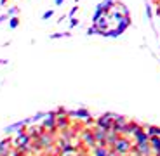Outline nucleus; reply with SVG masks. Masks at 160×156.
Returning a JSON list of instances; mask_svg holds the SVG:
<instances>
[{
    "instance_id": "f03ea898",
    "label": "nucleus",
    "mask_w": 160,
    "mask_h": 156,
    "mask_svg": "<svg viewBox=\"0 0 160 156\" xmlns=\"http://www.w3.org/2000/svg\"><path fill=\"white\" fill-rule=\"evenodd\" d=\"M32 135H30L28 132H23V134H18L16 139L12 140V144H14V148L21 149V151L26 154V153L32 151Z\"/></svg>"
},
{
    "instance_id": "412c9836",
    "label": "nucleus",
    "mask_w": 160,
    "mask_h": 156,
    "mask_svg": "<svg viewBox=\"0 0 160 156\" xmlns=\"http://www.w3.org/2000/svg\"><path fill=\"white\" fill-rule=\"evenodd\" d=\"M18 26H19V17H18V16L9 17V28H11V30H16Z\"/></svg>"
},
{
    "instance_id": "f704fd0d",
    "label": "nucleus",
    "mask_w": 160,
    "mask_h": 156,
    "mask_svg": "<svg viewBox=\"0 0 160 156\" xmlns=\"http://www.w3.org/2000/svg\"><path fill=\"white\" fill-rule=\"evenodd\" d=\"M75 2H80V0H75Z\"/></svg>"
},
{
    "instance_id": "7c9ffc66",
    "label": "nucleus",
    "mask_w": 160,
    "mask_h": 156,
    "mask_svg": "<svg viewBox=\"0 0 160 156\" xmlns=\"http://www.w3.org/2000/svg\"><path fill=\"white\" fill-rule=\"evenodd\" d=\"M7 63H9L7 59H0V64H7Z\"/></svg>"
},
{
    "instance_id": "4be33fe9",
    "label": "nucleus",
    "mask_w": 160,
    "mask_h": 156,
    "mask_svg": "<svg viewBox=\"0 0 160 156\" xmlns=\"http://www.w3.org/2000/svg\"><path fill=\"white\" fill-rule=\"evenodd\" d=\"M47 115V113H37L35 116H32V118H30V123H35V121H40V120H44V116Z\"/></svg>"
},
{
    "instance_id": "2eb2a0df",
    "label": "nucleus",
    "mask_w": 160,
    "mask_h": 156,
    "mask_svg": "<svg viewBox=\"0 0 160 156\" xmlns=\"http://www.w3.org/2000/svg\"><path fill=\"white\" fill-rule=\"evenodd\" d=\"M131 23H132V21H131V16H124L122 19L118 21V23H117V30H118L120 33H124L125 30L131 26Z\"/></svg>"
},
{
    "instance_id": "473e14b6",
    "label": "nucleus",
    "mask_w": 160,
    "mask_h": 156,
    "mask_svg": "<svg viewBox=\"0 0 160 156\" xmlns=\"http://www.w3.org/2000/svg\"><path fill=\"white\" fill-rule=\"evenodd\" d=\"M7 2H9V0H0V5H5Z\"/></svg>"
},
{
    "instance_id": "b1692460",
    "label": "nucleus",
    "mask_w": 160,
    "mask_h": 156,
    "mask_svg": "<svg viewBox=\"0 0 160 156\" xmlns=\"http://www.w3.org/2000/svg\"><path fill=\"white\" fill-rule=\"evenodd\" d=\"M87 35H99V30H98L96 24H92L91 28H87Z\"/></svg>"
},
{
    "instance_id": "f3484780",
    "label": "nucleus",
    "mask_w": 160,
    "mask_h": 156,
    "mask_svg": "<svg viewBox=\"0 0 160 156\" xmlns=\"http://www.w3.org/2000/svg\"><path fill=\"white\" fill-rule=\"evenodd\" d=\"M118 135H120V134L117 132V130L110 128V130H108V134H106V146H112L113 142H115V140L118 139Z\"/></svg>"
},
{
    "instance_id": "20e7f679",
    "label": "nucleus",
    "mask_w": 160,
    "mask_h": 156,
    "mask_svg": "<svg viewBox=\"0 0 160 156\" xmlns=\"http://www.w3.org/2000/svg\"><path fill=\"white\" fill-rule=\"evenodd\" d=\"M113 120H115V115H113V113H104V115L98 116L96 120H94V123H96L98 127L104 128V130H110V128L113 127Z\"/></svg>"
},
{
    "instance_id": "a878e982",
    "label": "nucleus",
    "mask_w": 160,
    "mask_h": 156,
    "mask_svg": "<svg viewBox=\"0 0 160 156\" xmlns=\"http://www.w3.org/2000/svg\"><path fill=\"white\" fill-rule=\"evenodd\" d=\"M18 12H19V9H18L16 5H14V7H11V9L7 11V16H9V17H12V16H18Z\"/></svg>"
},
{
    "instance_id": "39448f33",
    "label": "nucleus",
    "mask_w": 160,
    "mask_h": 156,
    "mask_svg": "<svg viewBox=\"0 0 160 156\" xmlns=\"http://www.w3.org/2000/svg\"><path fill=\"white\" fill-rule=\"evenodd\" d=\"M80 139H82V144H84L85 148H96L98 146L92 128H84V130L80 132Z\"/></svg>"
},
{
    "instance_id": "1a4fd4ad",
    "label": "nucleus",
    "mask_w": 160,
    "mask_h": 156,
    "mask_svg": "<svg viewBox=\"0 0 160 156\" xmlns=\"http://www.w3.org/2000/svg\"><path fill=\"white\" fill-rule=\"evenodd\" d=\"M12 149H14V144H12L11 137H5L0 140V156H9Z\"/></svg>"
},
{
    "instance_id": "2f4dec72",
    "label": "nucleus",
    "mask_w": 160,
    "mask_h": 156,
    "mask_svg": "<svg viewBox=\"0 0 160 156\" xmlns=\"http://www.w3.org/2000/svg\"><path fill=\"white\" fill-rule=\"evenodd\" d=\"M75 156H87L85 153H75Z\"/></svg>"
},
{
    "instance_id": "c756f323",
    "label": "nucleus",
    "mask_w": 160,
    "mask_h": 156,
    "mask_svg": "<svg viewBox=\"0 0 160 156\" xmlns=\"http://www.w3.org/2000/svg\"><path fill=\"white\" fill-rule=\"evenodd\" d=\"M64 2H66V0H54V5H58V7H59V5H63Z\"/></svg>"
},
{
    "instance_id": "f257e3e1",
    "label": "nucleus",
    "mask_w": 160,
    "mask_h": 156,
    "mask_svg": "<svg viewBox=\"0 0 160 156\" xmlns=\"http://www.w3.org/2000/svg\"><path fill=\"white\" fill-rule=\"evenodd\" d=\"M110 148L115 149L118 156H127V154H131V153H132V148H134V144H131V139H129L127 135H122V134H120L118 139H117L115 142L110 146Z\"/></svg>"
},
{
    "instance_id": "cd10ccee",
    "label": "nucleus",
    "mask_w": 160,
    "mask_h": 156,
    "mask_svg": "<svg viewBox=\"0 0 160 156\" xmlns=\"http://www.w3.org/2000/svg\"><path fill=\"white\" fill-rule=\"evenodd\" d=\"M75 26H78V19L73 16V17H70V28H75Z\"/></svg>"
},
{
    "instance_id": "9b49d317",
    "label": "nucleus",
    "mask_w": 160,
    "mask_h": 156,
    "mask_svg": "<svg viewBox=\"0 0 160 156\" xmlns=\"http://www.w3.org/2000/svg\"><path fill=\"white\" fill-rule=\"evenodd\" d=\"M127 118L125 116H122V115H115V120H113V130H117L118 134H122V130H124V127H125V123H127Z\"/></svg>"
},
{
    "instance_id": "dca6fc26",
    "label": "nucleus",
    "mask_w": 160,
    "mask_h": 156,
    "mask_svg": "<svg viewBox=\"0 0 160 156\" xmlns=\"http://www.w3.org/2000/svg\"><path fill=\"white\" fill-rule=\"evenodd\" d=\"M150 146H152L153 156L160 154V135H152L150 137Z\"/></svg>"
},
{
    "instance_id": "4468645a",
    "label": "nucleus",
    "mask_w": 160,
    "mask_h": 156,
    "mask_svg": "<svg viewBox=\"0 0 160 156\" xmlns=\"http://www.w3.org/2000/svg\"><path fill=\"white\" fill-rule=\"evenodd\" d=\"M92 156H110V146L98 144L96 148H92Z\"/></svg>"
},
{
    "instance_id": "c85d7f7f",
    "label": "nucleus",
    "mask_w": 160,
    "mask_h": 156,
    "mask_svg": "<svg viewBox=\"0 0 160 156\" xmlns=\"http://www.w3.org/2000/svg\"><path fill=\"white\" fill-rule=\"evenodd\" d=\"M146 16H148V19H153V11L150 5H146Z\"/></svg>"
},
{
    "instance_id": "ddd939ff",
    "label": "nucleus",
    "mask_w": 160,
    "mask_h": 156,
    "mask_svg": "<svg viewBox=\"0 0 160 156\" xmlns=\"http://www.w3.org/2000/svg\"><path fill=\"white\" fill-rule=\"evenodd\" d=\"M68 116L70 118H75V120H87V118H91V115H89L87 109H75V111H68Z\"/></svg>"
},
{
    "instance_id": "9d476101",
    "label": "nucleus",
    "mask_w": 160,
    "mask_h": 156,
    "mask_svg": "<svg viewBox=\"0 0 160 156\" xmlns=\"http://www.w3.org/2000/svg\"><path fill=\"white\" fill-rule=\"evenodd\" d=\"M92 132H94V137H96L98 144H106V134H108V130H104V128L96 125V127L92 128Z\"/></svg>"
},
{
    "instance_id": "a211bd4d",
    "label": "nucleus",
    "mask_w": 160,
    "mask_h": 156,
    "mask_svg": "<svg viewBox=\"0 0 160 156\" xmlns=\"http://www.w3.org/2000/svg\"><path fill=\"white\" fill-rule=\"evenodd\" d=\"M61 139H64V140H72V139H75V130H72V128H64V130H61Z\"/></svg>"
},
{
    "instance_id": "72a5a7b5",
    "label": "nucleus",
    "mask_w": 160,
    "mask_h": 156,
    "mask_svg": "<svg viewBox=\"0 0 160 156\" xmlns=\"http://www.w3.org/2000/svg\"><path fill=\"white\" fill-rule=\"evenodd\" d=\"M61 156H75V154H61Z\"/></svg>"
},
{
    "instance_id": "6e6552de",
    "label": "nucleus",
    "mask_w": 160,
    "mask_h": 156,
    "mask_svg": "<svg viewBox=\"0 0 160 156\" xmlns=\"http://www.w3.org/2000/svg\"><path fill=\"white\" fill-rule=\"evenodd\" d=\"M26 125H30V118H24V120H21V121H16V123L7 125V127L4 128V134H5V135H9V134H12V132H18L19 128L26 127Z\"/></svg>"
},
{
    "instance_id": "7ed1b4c3",
    "label": "nucleus",
    "mask_w": 160,
    "mask_h": 156,
    "mask_svg": "<svg viewBox=\"0 0 160 156\" xmlns=\"http://www.w3.org/2000/svg\"><path fill=\"white\" fill-rule=\"evenodd\" d=\"M56 111H51V113H47V115L44 116V120H42V125L40 127L44 128V130H49V132H52V134H56Z\"/></svg>"
},
{
    "instance_id": "6ab92c4d",
    "label": "nucleus",
    "mask_w": 160,
    "mask_h": 156,
    "mask_svg": "<svg viewBox=\"0 0 160 156\" xmlns=\"http://www.w3.org/2000/svg\"><path fill=\"white\" fill-rule=\"evenodd\" d=\"M104 14V9H103V4H98L96 5V11H94V16H92V23H96L101 16Z\"/></svg>"
},
{
    "instance_id": "f8f14e48",
    "label": "nucleus",
    "mask_w": 160,
    "mask_h": 156,
    "mask_svg": "<svg viewBox=\"0 0 160 156\" xmlns=\"http://www.w3.org/2000/svg\"><path fill=\"white\" fill-rule=\"evenodd\" d=\"M70 127V116L68 113L66 115H58L56 116V128L58 130H64V128Z\"/></svg>"
},
{
    "instance_id": "5701e85b",
    "label": "nucleus",
    "mask_w": 160,
    "mask_h": 156,
    "mask_svg": "<svg viewBox=\"0 0 160 156\" xmlns=\"http://www.w3.org/2000/svg\"><path fill=\"white\" fill-rule=\"evenodd\" d=\"M66 36H70L68 31H66V33H52L49 38H51V40H58V38H66Z\"/></svg>"
},
{
    "instance_id": "0eeeda50",
    "label": "nucleus",
    "mask_w": 160,
    "mask_h": 156,
    "mask_svg": "<svg viewBox=\"0 0 160 156\" xmlns=\"http://www.w3.org/2000/svg\"><path fill=\"white\" fill-rule=\"evenodd\" d=\"M143 125L138 123V121H127L124 127V130H122V135H127V137H134L139 130H143Z\"/></svg>"
},
{
    "instance_id": "bb28decb",
    "label": "nucleus",
    "mask_w": 160,
    "mask_h": 156,
    "mask_svg": "<svg viewBox=\"0 0 160 156\" xmlns=\"http://www.w3.org/2000/svg\"><path fill=\"white\" fill-rule=\"evenodd\" d=\"M77 12H78V5H73V7L70 9V12H68V17H73Z\"/></svg>"
},
{
    "instance_id": "423d86ee",
    "label": "nucleus",
    "mask_w": 160,
    "mask_h": 156,
    "mask_svg": "<svg viewBox=\"0 0 160 156\" xmlns=\"http://www.w3.org/2000/svg\"><path fill=\"white\" fill-rule=\"evenodd\" d=\"M77 149L78 148L72 144V140L59 139V142H58V153H61V154H75Z\"/></svg>"
},
{
    "instance_id": "393cba45",
    "label": "nucleus",
    "mask_w": 160,
    "mask_h": 156,
    "mask_svg": "<svg viewBox=\"0 0 160 156\" xmlns=\"http://www.w3.org/2000/svg\"><path fill=\"white\" fill-rule=\"evenodd\" d=\"M52 16H54V11H52V9H49V11H45L44 14H42V19L47 21V19H51Z\"/></svg>"
},
{
    "instance_id": "aec40b11",
    "label": "nucleus",
    "mask_w": 160,
    "mask_h": 156,
    "mask_svg": "<svg viewBox=\"0 0 160 156\" xmlns=\"http://www.w3.org/2000/svg\"><path fill=\"white\" fill-rule=\"evenodd\" d=\"M146 132H148V135H160V127H157V125H150V127H146Z\"/></svg>"
}]
</instances>
